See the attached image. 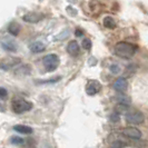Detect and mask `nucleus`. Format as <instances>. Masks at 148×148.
Returning <instances> with one entry per match:
<instances>
[{"instance_id": "b1692460", "label": "nucleus", "mask_w": 148, "mask_h": 148, "mask_svg": "<svg viewBox=\"0 0 148 148\" xmlns=\"http://www.w3.org/2000/svg\"><path fill=\"white\" fill-rule=\"evenodd\" d=\"M8 96V91L6 88H2V87H0V98L1 99H6Z\"/></svg>"}, {"instance_id": "6e6552de", "label": "nucleus", "mask_w": 148, "mask_h": 148, "mask_svg": "<svg viewBox=\"0 0 148 148\" xmlns=\"http://www.w3.org/2000/svg\"><path fill=\"white\" fill-rule=\"evenodd\" d=\"M127 87H128V82L125 78H118L115 84H114V89L118 92V94H124L127 90Z\"/></svg>"}, {"instance_id": "f3484780", "label": "nucleus", "mask_w": 148, "mask_h": 148, "mask_svg": "<svg viewBox=\"0 0 148 148\" xmlns=\"http://www.w3.org/2000/svg\"><path fill=\"white\" fill-rule=\"evenodd\" d=\"M130 108H129V106H127V105H123V104H118L116 106V114L117 115H121V114H124V115H126V112L129 110Z\"/></svg>"}, {"instance_id": "4be33fe9", "label": "nucleus", "mask_w": 148, "mask_h": 148, "mask_svg": "<svg viewBox=\"0 0 148 148\" xmlns=\"http://www.w3.org/2000/svg\"><path fill=\"white\" fill-rule=\"evenodd\" d=\"M120 70H121V69H120V67H119L118 65H116V64H115V65H111L110 66V73L111 74L117 75V74L120 73Z\"/></svg>"}, {"instance_id": "aec40b11", "label": "nucleus", "mask_w": 148, "mask_h": 148, "mask_svg": "<svg viewBox=\"0 0 148 148\" xmlns=\"http://www.w3.org/2000/svg\"><path fill=\"white\" fill-rule=\"evenodd\" d=\"M82 48L84 49H86V50H89L90 48H91V40L90 39H88V38H86V39H84L82 40Z\"/></svg>"}, {"instance_id": "dca6fc26", "label": "nucleus", "mask_w": 148, "mask_h": 148, "mask_svg": "<svg viewBox=\"0 0 148 148\" xmlns=\"http://www.w3.org/2000/svg\"><path fill=\"white\" fill-rule=\"evenodd\" d=\"M104 26L108 29H114L116 27V21L114 20V18L110 17V16H107L105 17L104 19Z\"/></svg>"}, {"instance_id": "1a4fd4ad", "label": "nucleus", "mask_w": 148, "mask_h": 148, "mask_svg": "<svg viewBox=\"0 0 148 148\" xmlns=\"http://www.w3.org/2000/svg\"><path fill=\"white\" fill-rule=\"evenodd\" d=\"M100 88H101V86H100L99 82H97V80H90L87 84L86 92L88 95H90V96H92V95H96L97 92L100 90Z\"/></svg>"}, {"instance_id": "423d86ee", "label": "nucleus", "mask_w": 148, "mask_h": 148, "mask_svg": "<svg viewBox=\"0 0 148 148\" xmlns=\"http://www.w3.org/2000/svg\"><path fill=\"white\" fill-rule=\"evenodd\" d=\"M121 133H123L124 136H126L127 138H129V139H140L141 138V132L139 129H137L136 127H125Z\"/></svg>"}, {"instance_id": "6ab92c4d", "label": "nucleus", "mask_w": 148, "mask_h": 148, "mask_svg": "<svg viewBox=\"0 0 148 148\" xmlns=\"http://www.w3.org/2000/svg\"><path fill=\"white\" fill-rule=\"evenodd\" d=\"M10 141H11V144H12V145H17V146H20V145H22V144L25 143V140H23L22 138L17 137V136L11 137V138H10Z\"/></svg>"}, {"instance_id": "9b49d317", "label": "nucleus", "mask_w": 148, "mask_h": 148, "mask_svg": "<svg viewBox=\"0 0 148 148\" xmlns=\"http://www.w3.org/2000/svg\"><path fill=\"white\" fill-rule=\"evenodd\" d=\"M67 51H68V53H69L70 56H73V57L78 56L79 52H80V48H79L78 42H77L76 40H71V41L68 44V46H67Z\"/></svg>"}, {"instance_id": "f03ea898", "label": "nucleus", "mask_w": 148, "mask_h": 148, "mask_svg": "<svg viewBox=\"0 0 148 148\" xmlns=\"http://www.w3.org/2000/svg\"><path fill=\"white\" fill-rule=\"evenodd\" d=\"M125 120L127 124L132 125H140L145 121V116L144 114L136 109H129L125 115Z\"/></svg>"}, {"instance_id": "f8f14e48", "label": "nucleus", "mask_w": 148, "mask_h": 148, "mask_svg": "<svg viewBox=\"0 0 148 148\" xmlns=\"http://www.w3.org/2000/svg\"><path fill=\"white\" fill-rule=\"evenodd\" d=\"M45 48H46V46L41 41H36V42H32L30 45V51L32 53H39V52L44 51Z\"/></svg>"}, {"instance_id": "f257e3e1", "label": "nucleus", "mask_w": 148, "mask_h": 148, "mask_svg": "<svg viewBox=\"0 0 148 148\" xmlns=\"http://www.w3.org/2000/svg\"><path fill=\"white\" fill-rule=\"evenodd\" d=\"M136 52H137V47L134 46L133 44L125 42V41H120L118 44H116L114 48V53L118 56L119 58H124V59H130L135 56Z\"/></svg>"}, {"instance_id": "cd10ccee", "label": "nucleus", "mask_w": 148, "mask_h": 148, "mask_svg": "<svg viewBox=\"0 0 148 148\" xmlns=\"http://www.w3.org/2000/svg\"><path fill=\"white\" fill-rule=\"evenodd\" d=\"M0 111H5V107L2 106V104L0 103Z\"/></svg>"}, {"instance_id": "ddd939ff", "label": "nucleus", "mask_w": 148, "mask_h": 148, "mask_svg": "<svg viewBox=\"0 0 148 148\" xmlns=\"http://www.w3.org/2000/svg\"><path fill=\"white\" fill-rule=\"evenodd\" d=\"M14 130L22 135H30L32 133V128L29 126H25V125H16L14 126Z\"/></svg>"}, {"instance_id": "bb28decb", "label": "nucleus", "mask_w": 148, "mask_h": 148, "mask_svg": "<svg viewBox=\"0 0 148 148\" xmlns=\"http://www.w3.org/2000/svg\"><path fill=\"white\" fill-rule=\"evenodd\" d=\"M76 36H77V37H82V31H80V30H76Z\"/></svg>"}, {"instance_id": "9d476101", "label": "nucleus", "mask_w": 148, "mask_h": 148, "mask_svg": "<svg viewBox=\"0 0 148 148\" xmlns=\"http://www.w3.org/2000/svg\"><path fill=\"white\" fill-rule=\"evenodd\" d=\"M44 17L41 14H38V12H28L26 15H23L22 19L23 21L26 22H30V23H36V22H39Z\"/></svg>"}, {"instance_id": "a211bd4d", "label": "nucleus", "mask_w": 148, "mask_h": 148, "mask_svg": "<svg viewBox=\"0 0 148 148\" xmlns=\"http://www.w3.org/2000/svg\"><path fill=\"white\" fill-rule=\"evenodd\" d=\"M30 66L28 65H23V66L19 67V68H17L15 70V74L17 75H28L30 74Z\"/></svg>"}, {"instance_id": "4468645a", "label": "nucleus", "mask_w": 148, "mask_h": 148, "mask_svg": "<svg viewBox=\"0 0 148 148\" xmlns=\"http://www.w3.org/2000/svg\"><path fill=\"white\" fill-rule=\"evenodd\" d=\"M8 32L12 36H18L19 32H20V26L19 23L17 22H11L9 26H8Z\"/></svg>"}, {"instance_id": "2eb2a0df", "label": "nucleus", "mask_w": 148, "mask_h": 148, "mask_svg": "<svg viewBox=\"0 0 148 148\" xmlns=\"http://www.w3.org/2000/svg\"><path fill=\"white\" fill-rule=\"evenodd\" d=\"M116 99H117L118 104L127 105V106H129V105L132 104V99L128 96H126L125 94H118V95L116 96Z\"/></svg>"}, {"instance_id": "20e7f679", "label": "nucleus", "mask_w": 148, "mask_h": 148, "mask_svg": "<svg viewBox=\"0 0 148 148\" xmlns=\"http://www.w3.org/2000/svg\"><path fill=\"white\" fill-rule=\"evenodd\" d=\"M11 107L16 114H22V112L29 111L32 108V104L30 101L25 100V99H15L12 101Z\"/></svg>"}, {"instance_id": "393cba45", "label": "nucleus", "mask_w": 148, "mask_h": 148, "mask_svg": "<svg viewBox=\"0 0 148 148\" xmlns=\"http://www.w3.org/2000/svg\"><path fill=\"white\" fill-rule=\"evenodd\" d=\"M68 34H69V31H68V30H65V31H62L61 34H59V36H57L55 39H56V40H59V39L62 40V39H65V38L68 36Z\"/></svg>"}, {"instance_id": "5701e85b", "label": "nucleus", "mask_w": 148, "mask_h": 148, "mask_svg": "<svg viewBox=\"0 0 148 148\" xmlns=\"http://www.w3.org/2000/svg\"><path fill=\"white\" fill-rule=\"evenodd\" d=\"M136 69H137V66H135V65H130V66H128L126 68V73L128 76H130V75H133L135 71H136Z\"/></svg>"}, {"instance_id": "7ed1b4c3", "label": "nucleus", "mask_w": 148, "mask_h": 148, "mask_svg": "<svg viewBox=\"0 0 148 148\" xmlns=\"http://www.w3.org/2000/svg\"><path fill=\"white\" fill-rule=\"evenodd\" d=\"M59 58L57 55L51 53V55H47L42 58V65L46 68L47 71H53L56 70L59 66Z\"/></svg>"}, {"instance_id": "a878e982", "label": "nucleus", "mask_w": 148, "mask_h": 148, "mask_svg": "<svg viewBox=\"0 0 148 148\" xmlns=\"http://www.w3.org/2000/svg\"><path fill=\"white\" fill-rule=\"evenodd\" d=\"M110 120H111V121H114V123L118 121V120H119V115H117V114H112V116L110 117Z\"/></svg>"}, {"instance_id": "0eeeda50", "label": "nucleus", "mask_w": 148, "mask_h": 148, "mask_svg": "<svg viewBox=\"0 0 148 148\" xmlns=\"http://www.w3.org/2000/svg\"><path fill=\"white\" fill-rule=\"evenodd\" d=\"M20 64V59L19 58H14V57H9L6 59L0 61V68L3 70H10L11 68Z\"/></svg>"}, {"instance_id": "412c9836", "label": "nucleus", "mask_w": 148, "mask_h": 148, "mask_svg": "<svg viewBox=\"0 0 148 148\" xmlns=\"http://www.w3.org/2000/svg\"><path fill=\"white\" fill-rule=\"evenodd\" d=\"M126 146V143H123L120 140H116L111 144L110 148H124Z\"/></svg>"}, {"instance_id": "39448f33", "label": "nucleus", "mask_w": 148, "mask_h": 148, "mask_svg": "<svg viewBox=\"0 0 148 148\" xmlns=\"http://www.w3.org/2000/svg\"><path fill=\"white\" fill-rule=\"evenodd\" d=\"M1 47L6 51H10V52H15L18 49L17 42L11 37H9V36H6V37H3L1 39Z\"/></svg>"}]
</instances>
